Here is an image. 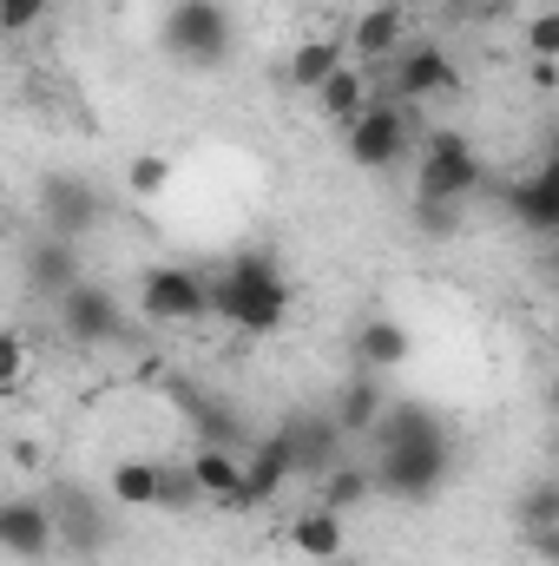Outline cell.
Segmentation results:
<instances>
[{"instance_id":"12","label":"cell","mask_w":559,"mask_h":566,"mask_svg":"<svg viewBox=\"0 0 559 566\" xmlns=\"http://www.w3.org/2000/svg\"><path fill=\"white\" fill-rule=\"evenodd\" d=\"M382 93H376V66H336L329 80H323V93H316V106H323V119H336L342 133L376 106Z\"/></svg>"},{"instance_id":"17","label":"cell","mask_w":559,"mask_h":566,"mask_svg":"<svg viewBox=\"0 0 559 566\" xmlns=\"http://www.w3.org/2000/svg\"><path fill=\"white\" fill-rule=\"evenodd\" d=\"M336 66H349V60H342V40H303V46L289 53L283 80H289L296 93H309V99H316V93H323V80H329Z\"/></svg>"},{"instance_id":"23","label":"cell","mask_w":559,"mask_h":566,"mask_svg":"<svg viewBox=\"0 0 559 566\" xmlns=\"http://www.w3.org/2000/svg\"><path fill=\"white\" fill-rule=\"evenodd\" d=\"M198 501H204L198 468H191V461H158V507L184 514V507H198Z\"/></svg>"},{"instance_id":"25","label":"cell","mask_w":559,"mask_h":566,"mask_svg":"<svg viewBox=\"0 0 559 566\" xmlns=\"http://www.w3.org/2000/svg\"><path fill=\"white\" fill-rule=\"evenodd\" d=\"M520 527L540 534V527H559V481H540L527 501H520Z\"/></svg>"},{"instance_id":"8","label":"cell","mask_w":559,"mask_h":566,"mask_svg":"<svg viewBox=\"0 0 559 566\" xmlns=\"http://www.w3.org/2000/svg\"><path fill=\"white\" fill-rule=\"evenodd\" d=\"M283 454H289V474H303V481H323V474H336L342 468V448H349V434L336 416H289L277 428Z\"/></svg>"},{"instance_id":"31","label":"cell","mask_w":559,"mask_h":566,"mask_svg":"<svg viewBox=\"0 0 559 566\" xmlns=\"http://www.w3.org/2000/svg\"><path fill=\"white\" fill-rule=\"evenodd\" d=\"M323 566H362V560H349V554H336V560H323Z\"/></svg>"},{"instance_id":"3","label":"cell","mask_w":559,"mask_h":566,"mask_svg":"<svg viewBox=\"0 0 559 566\" xmlns=\"http://www.w3.org/2000/svg\"><path fill=\"white\" fill-rule=\"evenodd\" d=\"M481 191V151L461 139L454 126H428L415 165V205H461Z\"/></svg>"},{"instance_id":"32","label":"cell","mask_w":559,"mask_h":566,"mask_svg":"<svg viewBox=\"0 0 559 566\" xmlns=\"http://www.w3.org/2000/svg\"><path fill=\"white\" fill-rule=\"evenodd\" d=\"M553 416H559V382H553Z\"/></svg>"},{"instance_id":"2","label":"cell","mask_w":559,"mask_h":566,"mask_svg":"<svg viewBox=\"0 0 559 566\" xmlns=\"http://www.w3.org/2000/svg\"><path fill=\"white\" fill-rule=\"evenodd\" d=\"M204 277H211V316H218V323H231V329H244V336L283 329V316H289V283H283V271L264 251H238L224 271H204Z\"/></svg>"},{"instance_id":"15","label":"cell","mask_w":559,"mask_h":566,"mask_svg":"<svg viewBox=\"0 0 559 566\" xmlns=\"http://www.w3.org/2000/svg\"><path fill=\"white\" fill-rule=\"evenodd\" d=\"M93 218H99V198L86 185H73V178H53L46 185V224H53V238H80Z\"/></svg>"},{"instance_id":"7","label":"cell","mask_w":559,"mask_h":566,"mask_svg":"<svg viewBox=\"0 0 559 566\" xmlns=\"http://www.w3.org/2000/svg\"><path fill=\"white\" fill-rule=\"evenodd\" d=\"M376 80H382V93L389 99H434V93H454L461 86V73H454V60L434 46V40H415V46H402L389 66H376Z\"/></svg>"},{"instance_id":"27","label":"cell","mask_w":559,"mask_h":566,"mask_svg":"<svg viewBox=\"0 0 559 566\" xmlns=\"http://www.w3.org/2000/svg\"><path fill=\"white\" fill-rule=\"evenodd\" d=\"M0 389H27V336H0Z\"/></svg>"},{"instance_id":"16","label":"cell","mask_w":559,"mask_h":566,"mask_svg":"<svg viewBox=\"0 0 559 566\" xmlns=\"http://www.w3.org/2000/svg\"><path fill=\"white\" fill-rule=\"evenodd\" d=\"M389 416V396H382V382L362 369L356 382H342V402H336V422H342V434L356 441V434H369V428Z\"/></svg>"},{"instance_id":"14","label":"cell","mask_w":559,"mask_h":566,"mask_svg":"<svg viewBox=\"0 0 559 566\" xmlns=\"http://www.w3.org/2000/svg\"><path fill=\"white\" fill-rule=\"evenodd\" d=\"M191 468H198L204 501H218V507H251V481H244V468H238L231 448H198Z\"/></svg>"},{"instance_id":"30","label":"cell","mask_w":559,"mask_h":566,"mask_svg":"<svg viewBox=\"0 0 559 566\" xmlns=\"http://www.w3.org/2000/svg\"><path fill=\"white\" fill-rule=\"evenodd\" d=\"M527 80H534L540 93H553V86H559V60H534V66H527Z\"/></svg>"},{"instance_id":"29","label":"cell","mask_w":559,"mask_h":566,"mask_svg":"<svg viewBox=\"0 0 559 566\" xmlns=\"http://www.w3.org/2000/svg\"><path fill=\"white\" fill-rule=\"evenodd\" d=\"M527 547L540 554L547 566H559V527H540V534H527Z\"/></svg>"},{"instance_id":"6","label":"cell","mask_w":559,"mask_h":566,"mask_svg":"<svg viewBox=\"0 0 559 566\" xmlns=\"http://www.w3.org/2000/svg\"><path fill=\"white\" fill-rule=\"evenodd\" d=\"M139 310L151 323H198V316H211V277L191 264H158L139 283Z\"/></svg>"},{"instance_id":"21","label":"cell","mask_w":559,"mask_h":566,"mask_svg":"<svg viewBox=\"0 0 559 566\" xmlns=\"http://www.w3.org/2000/svg\"><path fill=\"white\" fill-rule=\"evenodd\" d=\"M244 481H251V507H257V501H271L283 481H296V474H289V454H283L277 434H264V441H257V454H251Z\"/></svg>"},{"instance_id":"19","label":"cell","mask_w":559,"mask_h":566,"mask_svg":"<svg viewBox=\"0 0 559 566\" xmlns=\"http://www.w3.org/2000/svg\"><path fill=\"white\" fill-rule=\"evenodd\" d=\"M369 494H376V474H369V468H356V461H342L336 474H323V481H316V501H323L329 514H349V507H362Z\"/></svg>"},{"instance_id":"11","label":"cell","mask_w":559,"mask_h":566,"mask_svg":"<svg viewBox=\"0 0 559 566\" xmlns=\"http://www.w3.org/2000/svg\"><path fill=\"white\" fill-rule=\"evenodd\" d=\"M507 211L520 218V231H534V238H559V151L527 178V185L507 191Z\"/></svg>"},{"instance_id":"33","label":"cell","mask_w":559,"mask_h":566,"mask_svg":"<svg viewBox=\"0 0 559 566\" xmlns=\"http://www.w3.org/2000/svg\"><path fill=\"white\" fill-rule=\"evenodd\" d=\"M494 7H507V0H494Z\"/></svg>"},{"instance_id":"1","label":"cell","mask_w":559,"mask_h":566,"mask_svg":"<svg viewBox=\"0 0 559 566\" xmlns=\"http://www.w3.org/2000/svg\"><path fill=\"white\" fill-rule=\"evenodd\" d=\"M369 474L382 494L395 501H428L441 481H447V434L434 416L421 409H389L382 422L369 428Z\"/></svg>"},{"instance_id":"4","label":"cell","mask_w":559,"mask_h":566,"mask_svg":"<svg viewBox=\"0 0 559 566\" xmlns=\"http://www.w3.org/2000/svg\"><path fill=\"white\" fill-rule=\"evenodd\" d=\"M342 139H349V158H356L362 171H395L428 133L415 126V106H409V99H389V93H382Z\"/></svg>"},{"instance_id":"20","label":"cell","mask_w":559,"mask_h":566,"mask_svg":"<svg viewBox=\"0 0 559 566\" xmlns=\"http://www.w3.org/2000/svg\"><path fill=\"white\" fill-rule=\"evenodd\" d=\"M289 534H296V547H303L309 560H336V554H342V514H329L323 501H316L309 514H296Z\"/></svg>"},{"instance_id":"34","label":"cell","mask_w":559,"mask_h":566,"mask_svg":"<svg viewBox=\"0 0 559 566\" xmlns=\"http://www.w3.org/2000/svg\"><path fill=\"white\" fill-rule=\"evenodd\" d=\"M553 454H559V441H553Z\"/></svg>"},{"instance_id":"26","label":"cell","mask_w":559,"mask_h":566,"mask_svg":"<svg viewBox=\"0 0 559 566\" xmlns=\"http://www.w3.org/2000/svg\"><path fill=\"white\" fill-rule=\"evenodd\" d=\"M527 60H559V7L527 20Z\"/></svg>"},{"instance_id":"22","label":"cell","mask_w":559,"mask_h":566,"mask_svg":"<svg viewBox=\"0 0 559 566\" xmlns=\"http://www.w3.org/2000/svg\"><path fill=\"white\" fill-rule=\"evenodd\" d=\"M106 494L119 507H158V461H119L106 474Z\"/></svg>"},{"instance_id":"10","label":"cell","mask_w":559,"mask_h":566,"mask_svg":"<svg viewBox=\"0 0 559 566\" xmlns=\"http://www.w3.org/2000/svg\"><path fill=\"white\" fill-rule=\"evenodd\" d=\"M53 316H60V329L73 343H113L126 329V316H119V303H113L106 283H73L66 296H53Z\"/></svg>"},{"instance_id":"13","label":"cell","mask_w":559,"mask_h":566,"mask_svg":"<svg viewBox=\"0 0 559 566\" xmlns=\"http://www.w3.org/2000/svg\"><path fill=\"white\" fill-rule=\"evenodd\" d=\"M402 33H409L402 7H369V13L349 27V53H356V66H389V60L402 53Z\"/></svg>"},{"instance_id":"18","label":"cell","mask_w":559,"mask_h":566,"mask_svg":"<svg viewBox=\"0 0 559 566\" xmlns=\"http://www.w3.org/2000/svg\"><path fill=\"white\" fill-rule=\"evenodd\" d=\"M356 363L376 376V369H395V363H409V329L402 323H389V316H369L362 329H356Z\"/></svg>"},{"instance_id":"5","label":"cell","mask_w":559,"mask_h":566,"mask_svg":"<svg viewBox=\"0 0 559 566\" xmlns=\"http://www.w3.org/2000/svg\"><path fill=\"white\" fill-rule=\"evenodd\" d=\"M158 40H165L171 60L218 66L231 53V13H224V0H171L165 20H158Z\"/></svg>"},{"instance_id":"28","label":"cell","mask_w":559,"mask_h":566,"mask_svg":"<svg viewBox=\"0 0 559 566\" xmlns=\"http://www.w3.org/2000/svg\"><path fill=\"white\" fill-rule=\"evenodd\" d=\"M46 7H53V0H0V27H7V33H27Z\"/></svg>"},{"instance_id":"9","label":"cell","mask_w":559,"mask_h":566,"mask_svg":"<svg viewBox=\"0 0 559 566\" xmlns=\"http://www.w3.org/2000/svg\"><path fill=\"white\" fill-rule=\"evenodd\" d=\"M0 547H7L13 560H53V547H60V514H53V501L13 494V501L0 507Z\"/></svg>"},{"instance_id":"24","label":"cell","mask_w":559,"mask_h":566,"mask_svg":"<svg viewBox=\"0 0 559 566\" xmlns=\"http://www.w3.org/2000/svg\"><path fill=\"white\" fill-rule=\"evenodd\" d=\"M126 185H133V198H158V191L171 185V158H158V151H139V158L126 165Z\"/></svg>"}]
</instances>
